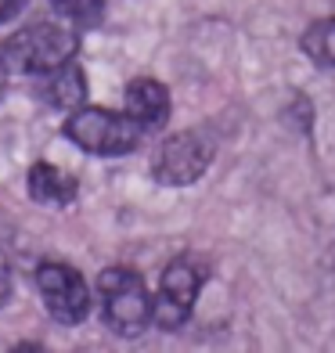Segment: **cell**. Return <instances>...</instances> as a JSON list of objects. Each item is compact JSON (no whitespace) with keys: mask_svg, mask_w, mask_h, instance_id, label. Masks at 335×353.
Instances as JSON below:
<instances>
[{"mask_svg":"<svg viewBox=\"0 0 335 353\" xmlns=\"http://www.w3.org/2000/svg\"><path fill=\"white\" fill-rule=\"evenodd\" d=\"M79 51V33L65 22H37L11 33L0 43V65L14 76H43L72 61Z\"/></svg>","mask_w":335,"mask_h":353,"instance_id":"1","label":"cell"},{"mask_svg":"<svg viewBox=\"0 0 335 353\" xmlns=\"http://www.w3.org/2000/svg\"><path fill=\"white\" fill-rule=\"evenodd\" d=\"M98 299H101V317L105 325L123 335L137 339L152 325V296L145 288V278L130 267H108L98 278Z\"/></svg>","mask_w":335,"mask_h":353,"instance_id":"2","label":"cell"},{"mask_svg":"<svg viewBox=\"0 0 335 353\" xmlns=\"http://www.w3.org/2000/svg\"><path fill=\"white\" fill-rule=\"evenodd\" d=\"M141 126L126 116V112H108L83 105L69 112L65 119V137L90 155H130L141 144Z\"/></svg>","mask_w":335,"mask_h":353,"instance_id":"3","label":"cell"},{"mask_svg":"<svg viewBox=\"0 0 335 353\" xmlns=\"http://www.w3.org/2000/svg\"><path fill=\"white\" fill-rule=\"evenodd\" d=\"M216 155V141L213 134L205 130H181L166 137L155 152V163H152V176L166 188H184V184H195L199 176L210 170Z\"/></svg>","mask_w":335,"mask_h":353,"instance_id":"4","label":"cell"},{"mask_svg":"<svg viewBox=\"0 0 335 353\" xmlns=\"http://www.w3.org/2000/svg\"><path fill=\"white\" fill-rule=\"evenodd\" d=\"M205 285V270L191 260L181 256L163 270V281H159V292L152 299V325L163 332H177L187 325L191 310H195V299Z\"/></svg>","mask_w":335,"mask_h":353,"instance_id":"5","label":"cell"},{"mask_svg":"<svg viewBox=\"0 0 335 353\" xmlns=\"http://www.w3.org/2000/svg\"><path fill=\"white\" fill-rule=\"evenodd\" d=\"M37 288L47 314H51L58 325H83L90 317V285L83 281L76 267L47 260L37 267Z\"/></svg>","mask_w":335,"mask_h":353,"instance_id":"6","label":"cell"},{"mask_svg":"<svg viewBox=\"0 0 335 353\" xmlns=\"http://www.w3.org/2000/svg\"><path fill=\"white\" fill-rule=\"evenodd\" d=\"M126 116H130L141 130H163L170 119V90L152 76H137L126 83Z\"/></svg>","mask_w":335,"mask_h":353,"instance_id":"7","label":"cell"},{"mask_svg":"<svg viewBox=\"0 0 335 353\" xmlns=\"http://www.w3.org/2000/svg\"><path fill=\"white\" fill-rule=\"evenodd\" d=\"M43 101L58 108V112H76V108H83L87 105V76L83 69L76 65V58L65 61V65H58L51 72H43Z\"/></svg>","mask_w":335,"mask_h":353,"instance_id":"8","label":"cell"},{"mask_svg":"<svg viewBox=\"0 0 335 353\" xmlns=\"http://www.w3.org/2000/svg\"><path fill=\"white\" fill-rule=\"evenodd\" d=\"M26 188H29V199L43 205H69L76 199V176L51 163H33Z\"/></svg>","mask_w":335,"mask_h":353,"instance_id":"9","label":"cell"},{"mask_svg":"<svg viewBox=\"0 0 335 353\" xmlns=\"http://www.w3.org/2000/svg\"><path fill=\"white\" fill-rule=\"evenodd\" d=\"M299 47L314 65H325V69H335V19H317L303 29L299 37Z\"/></svg>","mask_w":335,"mask_h":353,"instance_id":"10","label":"cell"},{"mask_svg":"<svg viewBox=\"0 0 335 353\" xmlns=\"http://www.w3.org/2000/svg\"><path fill=\"white\" fill-rule=\"evenodd\" d=\"M61 19H69L76 29H94L105 19V0H51Z\"/></svg>","mask_w":335,"mask_h":353,"instance_id":"11","label":"cell"},{"mask_svg":"<svg viewBox=\"0 0 335 353\" xmlns=\"http://www.w3.org/2000/svg\"><path fill=\"white\" fill-rule=\"evenodd\" d=\"M11 299V263H8V252L0 249V307Z\"/></svg>","mask_w":335,"mask_h":353,"instance_id":"12","label":"cell"},{"mask_svg":"<svg viewBox=\"0 0 335 353\" xmlns=\"http://www.w3.org/2000/svg\"><path fill=\"white\" fill-rule=\"evenodd\" d=\"M29 4V0H0V22H8V19H14L22 8Z\"/></svg>","mask_w":335,"mask_h":353,"instance_id":"13","label":"cell"},{"mask_svg":"<svg viewBox=\"0 0 335 353\" xmlns=\"http://www.w3.org/2000/svg\"><path fill=\"white\" fill-rule=\"evenodd\" d=\"M4 76H8V72H4V65H0V90H4Z\"/></svg>","mask_w":335,"mask_h":353,"instance_id":"14","label":"cell"}]
</instances>
